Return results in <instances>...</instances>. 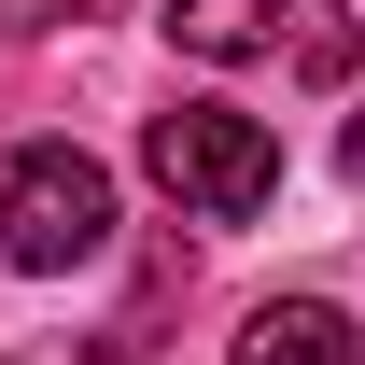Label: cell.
Wrapping results in <instances>:
<instances>
[{
  "instance_id": "obj_5",
  "label": "cell",
  "mask_w": 365,
  "mask_h": 365,
  "mask_svg": "<svg viewBox=\"0 0 365 365\" xmlns=\"http://www.w3.org/2000/svg\"><path fill=\"white\" fill-rule=\"evenodd\" d=\"M337 169H351V182H365V113H351V140H337Z\"/></svg>"
},
{
  "instance_id": "obj_1",
  "label": "cell",
  "mask_w": 365,
  "mask_h": 365,
  "mask_svg": "<svg viewBox=\"0 0 365 365\" xmlns=\"http://www.w3.org/2000/svg\"><path fill=\"white\" fill-rule=\"evenodd\" d=\"M140 169L169 182L197 225H253V211H267V182H281V140L253 127V113H225V98H182V113L140 127Z\"/></svg>"
},
{
  "instance_id": "obj_3",
  "label": "cell",
  "mask_w": 365,
  "mask_h": 365,
  "mask_svg": "<svg viewBox=\"0 0 365 365\" xmlns=\"http://www.w3.org/2000/svg\"><path fill=\"white\" fill-rule=\"evenodd\" d=\"M182 56H281L295 85H337L351 71V14L337 0H155Z\"/></svg>"
},
{
  "instance_id": "obj_2",
  "label": "cell",
  "mask_w": 365,
  "mask_h": 365,
  "mask_svg": "<svg viewBox=\"0 0 365 365\" xmlns=\"http://www.w3.org/2000/svg\"><path fill=\"white\" fill-rule=\"evenodd\" d=\"M0 253H14L29 281L98 267V253H113V169L71 155V140H29V155L0 169Z\"/></svg>"
},
{
  "instance_id": "obj_4",
  "label": "cell",
  "mask_w": 365,
  "mask_h": 365,
  "mask_svg": "<svg viewBox=\"0 0 365 365\" xmlns=\"http://www.w3.org/2000/svg\"><path fill=\"white\" fill-rule=\"evenodd\" d=\"M239 365H365L351 309H323V295H267V309L239 323Z\"/></svg>"
}]
</instances>
